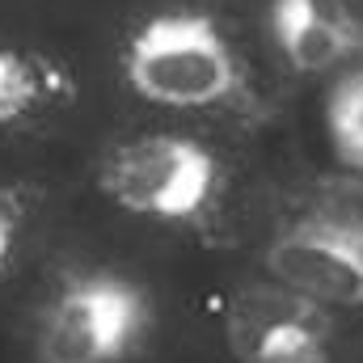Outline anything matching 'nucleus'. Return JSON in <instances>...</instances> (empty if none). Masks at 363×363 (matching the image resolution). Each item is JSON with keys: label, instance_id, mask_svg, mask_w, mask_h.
I'll return each instance as SVG.
<instances>
[{"label": "nucleus", "instance_id": "5", "mask_svg": "<svg viewBox=\"0 0 363 363\" xmlns=\"http://www.w3.org/2000/svg\"><path fill=\"white\" fill-rule=\"evenodd\" d=\"M330 317L308 296L283 283H250L228 304V347L241 363H258L274 347H287L304 334H325Z\"/></svg>", "mask_w": 363, "mask_h": 363}, {"label": "nucleus", "instance_id": "7", "mask_svg": "<svg viewBox=\"0 0 363 363\" xmlns=\"http://www.w3.org/2000/svg\"><path fill=\"white\" fill-rule=\"evenodd\" d=\"M68 97V72L38 51L0 43V131L38 123Z\"/></svg>", "mask_w": 363, "mask_h": 363}, {"label": "nucleus", "instance_id": "4", "mask_svg": "<svg viewBox=\"0 0 363 363\" xmlns=\"http://www.w3.org/2000/svg\"><path fill=\"white\" fill-rule=\"evenodd\" d=\"M101 190L114 207L161 224H199L224 190V165L190 135L157 131L106 152Z\"/></svg>", "mask_w": 363, "mask_h": 363}, {"label": "nucleus", "instance_id": "2", "mask_svg": "<svg viewBox=\"0 0 363 363\" xmlns=\"http://www.w3.org/2000/svg\"><path fill=\"white\" fill-rule=\"evenodd\" d=\"M123 77L144 101L178 110L224 106L241 93V64L224 30L199 9L148 17L123 51Z\"/></svg>", "mask_w": 363, "mask_h": 363}, {"label": "nucleus", "instance_id": "8", "mask_svg": "<svg viewBox=\"0 0 363 363\" xmlns=\"http://www.w3.org/2000/svg\"><path fill=\"white\" fill-rule=\"evenodd\" d=\"M330 135L342 165L363 169V68L351 72L330 97Z\"/></svg>", "mask_w": 363, "mask_h": 363}, {"label": "nucleus", "instance_id": "6", "mask_svg": "<svg viewBox=\"0 0 363 363\" xmlns=\"http://www.w3.org/2000/svg\"><path fill=\"white\" fill-rule=\"evenodd\" d=\"M271 34L296 72H330L359 47L342 0H271Z\"/></svg>", "mask_w": 363, "mask_h": 363}, {"label": "nucleus", "instance_id": "1", "mask_svg": "<svg viewBox=\"0 0 363 363\" xmlns=\"http://www.w3.org/2000/svg\"><path fill=\"white\" fill-rule=\"evenodd\" d=\"M152 296L123 271L64 274L34 313L38 363H127L152 338Z\"/></svg>", "mask_w": 363, "mask_h": 363}, {"label": "nucleus", "instance_id": "9", "mask_svg": "<svg viewBox=\"0 0 363 363\" xmlns=\"http://www.w3.org/2000/svg\"><path fill=\"white\" fill-rule=\"evenodd\" d=\"M17 241H21V211L17 203L0 190V274L9 271L13 254H17Z\"/></svg>", "mask_w": 363, "mask_h": 363}, {"label": "nucleus", "instance_id": "3", "mask_svg": "<svg viewBox=\"0 0 363 363\" xmlns=\"http://www.w3.org/2000/svg\"><path fill=\"white\" fill-rule=\"evenodd\" d=\"M267 271L321 308H363V186L313 194L267 245Z\"/></svg>", "mask_w": 363, "mask_h": 363}]
</instances>
